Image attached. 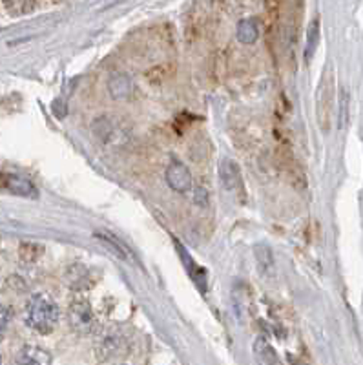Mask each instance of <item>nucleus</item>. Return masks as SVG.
<instances>
[{"mask_svg": "<svg viewBox=\"0 0 363 365\" xmlns=\"http://www.w3.org/2000/svg\"><path fill=\"white\" fill-rule=\"evenodd\" d=\"M26 324L41 334H50L58 324V307L46 294H34L26 307Z\"/></svg>", "mask_w": 363, "mask_h": 365, "instance_id": "nucleus-1", "label": "nucleus"}, {"mask_svg": "<svg viewBox=\"0 0 363 365\" xmlns=\"http://www.w3.org/2000/svg\"><path fill=\"white\" fill-rule=\"evenodd\" d=\"M334 75L332 71H325L322 83L318 88V99H316V112H318V123L323 132H329L332 123V112H334Z\"/></svg>", "mask_w": 363, "mask_h": 365, "instance_id": "nucleus-2", "label": "nucleus"}, {"mask_svg": "<svg viewBox=\"0 0 363 365\" xmlns=\"http://www.w3.org/2000/svg\"><path fill=\"white\" fill-rule=\"evenodd\" d=\"M70 324L78 334H93L99 322L86 302H73L70 307Z\"/></svg>", "mask_w": 363, "mask_h": 365, "instance_id": "nucleus-3", "label": "nucleus"}, {"mask_svg": "<svg viewBox=\"0 0 363 365\" xmlns=\"http://www.w3.org/2000/svg\"><path fill=\"white\" fill-rule=\"evenodd\" d=\"M219 178H221L223 187L228 192H232V194H241V192H245L240 166L235 165L232 159H223L221 161V165H219Z\"/></svg>", "mask_w": 363, "mask_h": 365, "instance_id": "nucleus-4", "label": "nucleus"}, {"mask_svg": "<svg viewBox=\"0 0 363 365\" xmlns=\"http://www.w3.org/2000/svg\"><path fill=\"white\" fill-rule=\"evenodd\" d=\"M166 182L173 192L185 194L192 188V174L183 163H172L166 170Z\"/></svg>", "mask_w": 363, "mask_h": 365, "instance_id": "nucleus-5", "label": "nucleus"}, {"mask_svg": "<svg viewBox=\"0 0 363 365\" xmlns=\"http://www.w3.org/2000/svg\"><path fill=\"white\" fill-rule=\"evenodd\" d=\"M2 187L9 190L11 194L24 195V197H37V188L31 185L26 178L21 175H2Z\"/></svg>", "mask_w": 363, "mask_h": 365, "instance_id": "nucleus-6", "label": "nucleus"}, {"mask_svg": "<svg viewBox=\"0 0 363 365\" xmlns=\"http://www.w3.org/2000/svg\"><path fill=\"white\" fill-rule=\"evenodd\" d=\"M17 361L26 365H48L51 364V358L44 349L37 347V345H26L21 349Z\"/></svg>", "mask_w": 363, "mask_h": 365, "instance_id": "nucleus-7", "label": "nucleus"}, {"mask_svg": "<svg viewBox=\"0 0 363 365\" xmlns=\"http://www.w3.org/2000/svg\"><path fill=\"white\" fill-rule=\"evenodd\" d=\"M66 283L77 291H83L86 287L91 285V276L90 270L84 265H73L66 272Z\"/></svg>", "mask_w": 363, "mask_h": 365, "instance_id": "nucleus-8", "label": "nucleus"}, {"mask_svg": "<svg viewBox=\"0 0 363 365\" xmlns=\"http://www.w3.org/2000/svg\"><path fill=\"white\" fill-rule=\"evenodd\" d=\"M132 90L133 84L128 75L119 73L110 81V93H112V97H116V99H126V97L132 96Z\"/></svg>", "mask_w": 363, "mask_h": 365, "instance_id": "nucleus-9", "label": "nucleus"}, {"mask_svg": "<svg viewBox=\"0 0 363 365\" xmlns=\"http://www.w3.org/2000/svg\"><path fill=\"white\" fill-rule=\"evenodd\" d=\"M260 37V28H257V22L254 19H245L237 24V38L243 44H254Z\"/></svg>", "mask_w": 363, "mask_h": 365, "instance_id": "nucleus-10", "label": "nucleus"}, {"mask_svg": "<svg viewBox=\"0 0 363 365\" xmlns=\"http://www.w3.org/2000/svg\"><path fill=\"white\" fill-rule=\"evenodd\" d=\"M93 236H96V240H99L101 243H104V245L112 250L113 254H117L121 259H130L128 247H124L116 236H112V234H106V232H96Z\"/></svg>", "mask_w": 363, "mask_h": 365, "instance_id": "nucleus-11", "label": "nucleus"}, {"mask_svg": "<svg viewBox=\"0 0 363 365\" xmlns=\"http://www.w3.org/2000/svg\"><path fill=\"white\" fill-rule=\"evenodd\" d=\"M4 6L11 17H22L37 8V0H6Z\"/></svg>", "mask_w": 363, "mask_h": 365, "instance_id": "nucleus-12", "label": "nucleus"}, {"mask_svg": "<svg viewBox=\"0 0 363 365\" xmlns=\"http://www.w3.org/2000/svg\"><path fill=\"white\" fill-rule=\"evenodd\" d=\"M254 254H256L257 267H260L261 272L263 274L272 272L274 257H272V252H270V249H268L267 245H257L256 250H254Z\"/></svg>", "mask_w": 363, "mask_h": 365, "instance_id": "nucleus-13", "label": "nucleus"}, {"mask_svg": "<svg viewBox=\"0 0 363 365\" xmlns=\"http://www.w3.org/2000/svg\"><path fill=\"white\" fill-rule=\"evenodd\" d=\"M318 38H319V21L318 19H314V21L310 22L309 38H307V61L312 57L314 50H316V44H318Z\"/></svg>", "mask_w": 363, "mask_h": 365, "instance_id": "nucleus-14", "label": "nucleus"}, {"mask_svg": "<svg viewBox=\"0 0 363 365\" xmlns=\"http://www.w3.org/2000/svg\"><path fill=\"white\" fill-rule=\"evenodd\" d=\"M256 354L261 358V360L267 361V364H272V361L274 364H277V361H280L276 356V351H274V349L270 347L265 340L256 341Z\"/></svg>", "mask_w": 363, "mask_h": 365, "instance_id": "nucleus-15", "label": "nucleus"}, {"mask_svg": "<svg viewBox=\"0 0 363 365\" xmlns=\"http://www.w3.org/2000/svg\"><path fill=\"white\" fill-rule=\"evenodd\" d=\"M41 254H42V247L34 245V243H24V245L21 247V256L22 259H26V262H35Z\"/></svg>", "mask_w": 363, "mask_h": 365, "instance_id": "nucleus-16", "label": "nucleus"}, {"mask_svg": "<svg viewBox=\"0 0 363 365\" xmlns=\"http://www.w3.org/2000/svg\"><path fill=\"white\" fill-rule=\"evenodd\" d=\"M9 324V311L4 303H0V338L4 336L6 329H8Z\"/></svg>", "mask_w": 363, "mask_h": 365, "instance_id": "nucleus-17", "label": "nucleus"}, {"mask_svg": "<svg viewBox=\"0 0 363 365\" xmlns=\"http://www.w3.org/2000/svg\"><path fill=\"white\" fill-rule=\"evenodd\" d=\"M0 361H2V358H0Z\"/></svg>", "mask_w": 363, "mask_h": 365, "instance_id": "nucleus-18", "label": "nucleus"}]
</instances>
